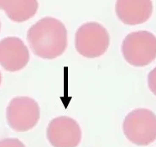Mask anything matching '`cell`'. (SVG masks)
I'll use <instances>...</instances> for the list:
<instances>
[{"label": "cell", "mask_w": 156, "mask_h": 147, "mask_svg": "<svg viewBox=\"0 0 156 147\" xmlns=\"http://www.w3.org/2000/svg\"><path fill=\"white\" fill-rule=\"evenodd\" d=\"M30 55L24 41L18 37H6L0 41V65L9 72L24 69L30 62Z\"/></svg>", "instance_id": "cell-7"}, {"label": "cell", "mask_w": 156, "mask_h": 147, "mask_svg": "<svg viewBox=\"0 0 156 147\" xmlns=\"http://www.w3.org/2000/svg\"><path fill=\"white\" fill-rule=\"evenodd\" d=\"M115 11L119 20L124 24H144L152 15V0H117Z\"/></svg>", "instance_id": "cell-8"}, {"label": "cell", "mask_w": 156, "mask_h": 147, "mask_svg": "<svg viewBox=\"0 0 156 147\" xmlns=\"http://www.w3.org/2000/svg\"><path fill=\"white\" fill-rule=\"evenodd\" d=\"M122 54L129 65L143 67L156 58V36L147 30L129 34L122 43Z\"/></svg>", "instance_id": "cell-2"}, {"label": "cell", "mask_w": 156, "mask_h": 147, "mask_svg": "<svg viewBox=\"0 0 156 147\" xmlns=\"http://www.w3.org/2000/svg\"><path fill=\"white\" fill-rule=\"evenodd\" d=\"M46 137L53 147H77L82 140V129L74 119L60 116L49 123Z\"/></svg>", "instance_id": "cell-6"}, {"label": "cell", "mask_w": 156, "mask_h": 147, "mask_svg": "<svg viewBox=\"0 0 156 147\" xmlns=\"http://www.w3.org/2000/svg\"><path fill=\"white\" fill-rule=\"evenodd\" d=\"M4 2H5V0H0V9H3Z\"/></svg>", "instance_id": "cell-12"}, {"label": "cell", "mask_w": 156, "mask_h": 147, "mask_svg": "<svg viewBox=\"0 0 156 147\" xmlns=\"http://www.w3.org/2000/svg\"><path fill=\"white\" fill-rule=\"evenodd\" d=\"M8 124L16 132H26L37 125L41 118L38 103L30 97L12 99L6 110Z\"/></svg>", "instance_id": "cell-5"}, {"label": "cell", "mask_w": 156, "mask_h": 147, "mask_svg": "<svg viewBox=\"0 0 156 147\" xmlns=\"http://www.w3.org/2000/svg\"><path fill=\"white\" fill-rule=\"evenodd\" d=\"M38 8L37 0H5L3 9L9 20L22 23L34 17Z\"/></svg>", "instance_id": "cell-9"}, {"label": "cell", "mask_w": 156, "mask_h": 147, "mask_svg": "<svg viewBox=\"0 0 156 147\" xmlns=\"http://www.w3.org/2000/svg\"><path fill=\"white\" fill-rule=\"evenodd\" d=\"M122 131L131 143L149 145L156 140V114L148 109H136L126 115Z\"/></svg>", "instance_id": "cell-3"}, {"label": "cell", "mask_w": 156, "mask_h": 147, "mask_svg": "<svg viewBox=\"0 0 156 147\" xmlns=\"http://www.w3.org/2000/svg\"><path fill=\"white\" fill-rule=\"evenodd\" d=\"M0 30H1V22H0Z\"/></svg>", "instance_id": "cell-14"}, {"label": "cell", "mask_w": 156, "mask_h": 147, "mask_svg": "<svg viewBox=\"0 0 156 147\" xmlns=\"http://www.w3.org/2000/svg\"><path fill=\"white\" fill-rule=\"evenodd\" d=\"M27 41L31 51L38 57L53 60L61 56L66 50L67 30L61 20L44 17L29 29Z\"/></svg>", "instance_id": "cell-1"}, {"label": "cell", "mask_w": 156, "mask_h": 147, "mask_svg": "<svg viewBox=\"0 0 156 147\" xmlns=\"http://www.w3.org/2000/svg\"><path fill=\"white\" fill-rule=\"evenodd\" d=\"M1 82H2V74L0 72V85H1Z\"/></svg>", "instance_id": "cell-13"}, {"label": "cell", "mask_w": 156, "mask_h": 147, "mask_svg": "<svg viewBox=\"0 0 156 147\" xmlns=\"http://www.w3.org/2000/svg\"><path fill=\"white\" fill-rule=\"evenodd\" d=\"M0 147H25V145L19 139L5 138L0 140Z\"/></svg>", "instance_id": "cell-10"}, {"label": "cell", "mask_w": 156, "mask_h": 147, "mask_svg": "<svg viewBox=\"0 0 156 147\" xmlns=\"http://www.w3.org/2000/svg\"><path fill=\"white\" fill-rule=\"evenodd\" d=\"M110 45V35L103 25L98 22L82 24L75 34L76 52L86 58H98L105 53Z\"/></svg>", "instance_id": "cell-4"}, {"label": "cell", "mask_w": 156, "mask_h": 147, "mask_svg": "<svg viewBox=\"0 0 156 147\" xmlns=\"http://www.w3.org/2000/svg\"><path fill=\"white\" fill-rule=\"evenodd\" d=\"M148 85L149 90L156 96V66L148 75Z\"/></svg>", "instance_id": "cell-11"}]
</instances>
